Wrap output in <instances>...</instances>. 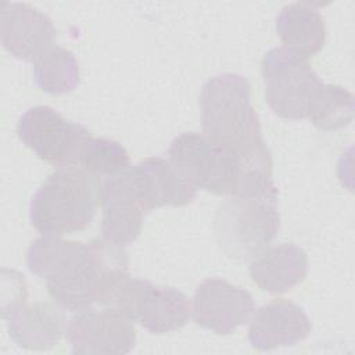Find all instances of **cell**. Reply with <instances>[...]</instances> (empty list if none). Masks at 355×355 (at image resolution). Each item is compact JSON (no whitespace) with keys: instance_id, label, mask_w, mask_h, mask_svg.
<instances>
[{"instance_id":"6da1fadb","label":"cell","mask_w":355,"mask_h":355,"mask_svg":"<svg viewBox=\"0 0 355 355\" xmlns=\"http://www.w3.org/2000/svg\"><path fill=\"white\" fill-rule=\"evenodd\" d=\"M28 269L43 279L54 302L62 309L80 312L101 305L108 293L129 275L123 247L107 240H64L42 236L26 252Z\"/></svg>"},{"instance_id":"7a4b0ae2","label":"cell","mask_w":355,"mask_h":355,"mask_svg":"<svg viewBox=\"0 0 355 355\" xmlns=\"http://www.w3.org/2000/svg\"><path fill=\"white\" fill-rule=\"evenodd\" d=\"M168 155L196 189L200 187L216 196H229L272 178L269 150L248 155L237 154L198 132L176 136Z\"/></svg>"},{"instance_id":"3957f363","label":"cell","mask_w":355,"mask_h":355,"mask_svg":"<svg viewBox=\"0 0 355 355\" xmlns=\"http://www.w3.org/2000/svg\"><path fill=\"white\" fill-rule=\"evenodd\" d=\"M279 227V191L272 179L226 196L214 215L219 247L229 258L241 262L266 250Z\"/></svg>"},{"instance_id":"277c9868","label":"cell","mask_w":355,"mask_h":355,"mask_svg":"<svg viewBox=\"0 0 355 355\" xmlns=\"http://www.w3.org/2000/svg\"><path fill=\"white\" fill-rule=\"evenodd\" d=\"M200 105L202 133L211 141L243 155L268 150L251 105V86L243 75L226 72L208 79Z\"/></svg>"},{"instance_id":"5b68a950","label":"cell","mask_w":355,"mask_h":355,"mask_svg":"<svg viewBox=\"0 0 355 355\" xmlns=\"http://www.w3.org/2000/svg\"><path fill=\"white\" fill-rule=\"evenodd\" d=\"M101 191L103 180L83 168H58L32 197L31 223L43 236L83 230L101 205Z\"/></svg>"},{"instance_id":"8992f818","label":"cell","mask_w":355,"mask_h":355,"mask_svg":"<svg viewBox=\"0 0 355 355\" xmlns=\"http://www.w3.org/2000/svg\"><path fill=\"white\" fill-rule=\"evenodd\" d=\"M101 306L139 322L154 334L183 327L191 313L190 301L182 291L155 286L148 280L132 277L130 273L108 293Z\"/></svg>"},{"instance_id":"52a82bcc","label":"cell","mask_w":355,"mask_h":355,"mask_svg":"<svg viewBox=\"0 0 355 355\" xmlns=\"http://www.w3.org/2000/svg\"><path fill=\"white\" fill-rule=\"evenodd\" d=\"M263 94L280 118L304 119L323 86L308 61L286 47H273L261 61Z\"/></svg>"},{"instance_id":"ba28073f","label":"cell","mask_w":355,"mask_h":355,"mask_svg":"<svg viewBox=\"0 0 355 355\" xmlns=\"http://www.w3.org/2000/svg\"><path fill=\"white\" fill-rule=\"evenodd\" d=\"M19 140L40 159L62 166H78L86 144L93 139L80 123L65 119L49 105L29 108L18 121Z\"/></svg>"},{"instance_id":"9c48e42d","label":"cell","mask_w":355,"mask_h":355,"mask_svg":"<svg viewBox=\"0 0 355 355\" xmlns=\"http://www.w3.org/2000/svg\"><path fill=\"white\" fill-rule=\"evenodd\" d=\"M67 340L73 354H128L136 344L133 322L108 309L87 308L78 312L67 326Z\"/></svg>"},{"instance_id":"30bf717a","label":"cell","mask_w":355,"mask_h":355,"mask_svg":"<svg viewBox=\"0 0 355 355\" xmlns=\"http://www.w3.org/2000/svg\"><path fill=\"white\" fill-rule=\"evenodd\" d=\"M255 309L252 295L222 279H207L193 297L194 322L216 334H230L247 323Z\"/></svg>"},{"instance_id":"8fae6325","label":"cell","mask_w":355,"mask_h":355,"mask_svg":"<svg viewBox=\"0 0 355 355\" xmlns=\"http://www.w3.org/2000/svg\"><path fill=\"white\" fill-rule=\"evenodd\" d=\"M101 207L103 239L118 247L132 244L139 237L148 211L139 196L130 166L103 180Z\"/></svg>"},{"instance_id":"7c38bea8","label":"cell","mask_w":355,"mask_h":355,"mask_svg":"<svg viewBox=\"0 0 355 355\" xmlns=\"http://www.w3.org/2000/svg\"><path fill=\"white\" fill-rule=\"evenodd\" d=\"M0 37L4 49L15 58L35 62L51 47L57 37L53 21L26 3H3Z\"/></svg>"},{"instance_id":"4fadbf2b","label":"cell","mask_w":355,"mask_h":355,"mask_svg":"<svg viewBox=\"0 0 355 355\" xmlns=\"http://www.w3.org/2000/svg\"><path fill=\"white\" fill-rule=\"evenodd\" d=\"M60 308L46 301L26 304V298H22L1 305V316L18 347L46 351L58 345L67 333L65 315Z\"/></svg>"},{"instance_id":"5bb4252c","label":"cell","mask_w":355,"mask_h":355,"mask_svg":"<svg viewBox=\"0 0 355 355\" xmlns=\"http://www.w3.org/2000/svg\"><path fill=\"white\" fill-rule=\"evenodd\" d=\"M312 330L306 313L297 304L279 298L251 315L248 340L255 349L272 351L305 340Z\"/></svg>"},{"instance_id":"9a60e30c","label":"cell","mask_w":355,"mask_h":355,"mask_svg":"<svg viewBox=\"0 0 355 355\" xmlns=\"http://www.w3.org/2000/svg\"><path fill=\"white\" fill-rule=\"evenodd\" d=\"M130 172L147 211L165 205L182 207L196 197L197 189L169 159L150 157L130 166Z\"/></svg>"},{"instance_id":"2e32d148","label":"cell","mask_w":355,"mask_h":355,"mask_svg":"<svg viewBox=\"0 0 355 355\" xmlns=\"http://www.w3.org/2000/svg\"><path fill=\"white\" fill-rule=\"evenodd\" d=\"M250 275L263 291L282 294L300 284L308 273V258L302 248L283 243L263 250L251 259Z\"/></svg>"},{"instance_id":"e0dca14e","label":"cell","mask_w":355,"mask_h":355,"mask_svg":"<svg viewBox=\"0 0 355 355\" xmlns=\"http://www.w3.org/2000/svg\"><path fill=\"white\" fill-rule=\"evenodd\" d=\"M276 32L284 47L308 60L322 50L326 28L320 12L306 3H293L276 17Z\"/></svg>"},{"instance_id":"ac0fdd59","label":"cell","mask_w":355,"mask_h":355,"mask_svg":"<svg viewBox=\"0 0 355 355\" xmlns=\"http://www.w3.org/2000/svg\"><path fill=\"white\" fill-rule=\"evenodd\" d=\"M79 62L72 51L54 46L33 64L36 86L49 94L61 96L71 93L79 83Z\"/></svg>"},{"instance_id":"d6986e66","label":"cell","mask_w":355,"mask_h":355,"mask_svg":"<svg viewBox=\"0 0 355 355\" xmlns=\"http://www.w3.org/2000/svg\"><path fill=\"white\" fill-rule=\"evenodd\" d=\"M355 103L351 92L341 86H322L309 112L311 122L320 130L331 132L348 126L354 119Z\"/></svg>"},{"instance_id":"ffe728a7","label":"cell","mask_w":355,"mask_h":355,"mask_svg":"<svg viewBox=\"0 0 355 355\" xmlns=\"http://www.w3.org/2000/svg\"><path fill=\"white\" fill-rule=\"evenodd\" d=\"M78 166L105 180L126 171L130 166V158L125 147L118 141L97 137L86 144Z\"/></svg>"}]
</instances>
